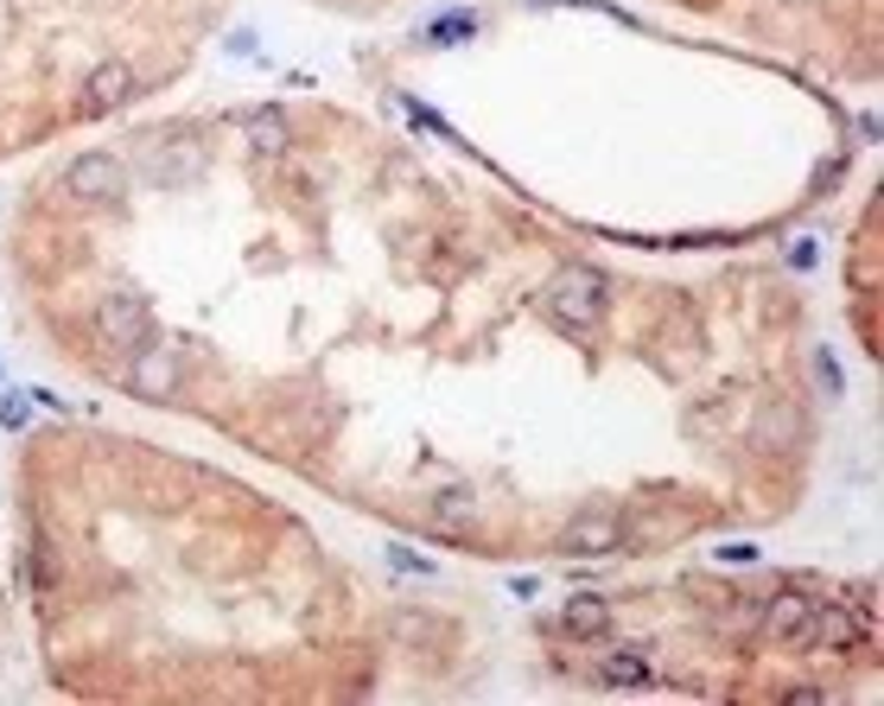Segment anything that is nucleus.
<instances>
[{"instance_id": "15", "label": "nucleus", "mask_w": 884, "mask_h": 706, "mask_svg": "<svg viewBox=\"0 0 884 706\" xmlns=\"http://www.w3.org/2000/svg\"><path fill=\"white\" fill-rule=\"evenodd\" d=\"M26 408L33 395H0V427H26Z\"/></svg>"}, {"instance_id": "11", "label": "nucleus", "mask_w": 884, "mask_h": 706, "mask_svg": "<svg viewBox=\"0 0 884 706\" xmlns=\"http://www.w3.org/2000/svg\"><path fill=\"white\" fill-rule=\"evenodd\" d=\"M611 631V605L605 598H592V593H580V598H566V611H560V636H605Z\"/></svg>"}, {"instance_id": "9", "label": "nucleus", "mask_w": 884, "mask_h": 706, "mask_svg": "<svg viewBox=\"0 0 884 706\" xmlns=\"http://www.w3.org/2000/svg\"><path fill=\"white\" fill-rule=\"evenodd\" d=\"M249 153L255 159H280V153H294V121L280 109H255L249 115Z\"/></svg>"}, {"instance_id": "2", "label": "nucleus", "mask_w": 884, "mask_h": 706, "mask_svg": "<svg viewBox=\"0 0 884 706\" xmlns=\"http://www.w3.org/2000/svg\"><path fill=\"white\" fill-rule=\"evenodd\" d=\"M96 337L109 344L115 357H128V350H141L153 337V299L134 294V287H115V294L96 299Z\"/></svg>"}, {"instance_id": "18", "label": "nucleus", "mask_w": 884, "mask_h": 706, "mask_svg": "<svg viewBox=\"0 0 884 706\" xmlns=\"http://www.w3.org/2000/svg\"><path fill=\"white\" fill-rule=\"evenodd\" d=\"M713 560H726V566H751V560H757V548H744V541H732V548H719Z\"/></svg>"}, {"instance_id": "6", "label": "nucleus", "mask_w": 884, "mask_h": 706, "mask_svg": "<svg viewBox=\"0 0 884 706\" xmlns=\"http://www.w3.org/2000/svg\"><path fill=\"white\" fill-rule=\"evenodd\" d=\"M809 618H814V598L796 593V586H783V593L764 605V643L796 649V643H802V631H809Z\"/></svg>"}, {"instance_id": "10", "label": "nucleus", "mask_w": 884, "mask_h": 706, "mask_svg": "<svg viewBox=\"0 0 884 706\" xmlns=\"http://www.w3.org/2000/svg\"><path fill=\"white\" fill-rule=\"evenodd\" d=\"M852 636H859V624H852V611H834V605H814L809 631H802V643L796 649H847Z\"/></svg>"}, {"instance_id": "17", "label": "nucleus", "mask_w": 884, "mask_h": 706, "mask_svg": "<svg viewBox=\"0 0 884 706\" xmlns=\"http://www.w3.org/2000/svg\"><path fill=\"white\" fill-rule=\"evenodd\" d=\"M389 560H395V566H414V573H433V560L414 554V548H389Z\"/></svg>"}, {"instance_id": "19", "label": "nucleus", "mask_w": 884, "mask_h": 706, "mask_svg": "<svg viewBox=\"0 0 884 706\" xmlns=\"http://www.w3.org/2000/svg\"><path fill=\"white\" fill-rule=\"evenodd\" d=\"M789 267H814V242H796V249H789Z\"/></svg>"}, {"instance_id": "13", "label": "nucleus", "mask_w": 884, "mask_h": 706, "mask_svg": "<svg viewBox=\"0 0 884 706\" xmlns=\"http://www.w3.org/2000/svg\"><path fill=\"white\" fill-rule=\"evenodd\" d=\"M471 503H478V496H471V490L458 483V490L433 496V522H440V528H465V522H471Z\"/></svg>"}, {"instance_id": "1", "label": "nucleus", "mask_w": 884, "mask_h": 706, "mask_svg": "<svg viewBox=\"0 0 884 706\" xmlns=\"http://www.w3.org/2000/svg\"><path fill=\"white\" fill-rule=\"evenodd\" d=\"M541 306H548L553 325H566V332H598V319L611 306V280L598 267H586V261H566V267H553V280L541 287Z\"/></svg>"}, {"instance_id": "8", "label": "nucleus", "mask_w": 884, "mask_h": 706, "mask_svg": "<svg viewBox=\"0 0 884 706\" xmlns=\"http://www.w3.org/2000/svg\"><path fill=\"white\" fill-rule=\"evenodd\" d=\"M204 172V153L191 134H166V159H153V186H191Z\"/></svg>"}, {"instance_id": "4", "label": "nucleus", "mask_w": 884, "mask_h": 706, "mask_svg": "<svg viewBox=\"0 0 884 706\" xmlns=\"http://www.w3.org/2000/svg\"><path fill=\"white\" fill-rule=\"evenodd\" d=\"M64 198H76V204H121L128 198L121 153H76L64 166Z\"/></svg>"}, {"instance_id": "3", "label": "nucleus", "mask_w": 884, "mask_h": 706, "mask_svg": "<svg viewBox=\"0 0 884 706\" xmlns=\"http://www.w3.org/2000/svg\"><path fill=\"white\" fill-rule=\"evenodd\" d=\"M121 382H128L134 402H172L179 382H184V363H179V350H166V344H153L147 337L141 350L121 357Z\"/></svg>"}, {"instance_id": "14", "label": "nucleus", "mask_w": 884, "mask_h": 706, "mask_svg": "<svg viewBox=\"0 0 884 706\" xmlns=\"http://www.w3.org/2000/svg\"><path fill=\"white\" fill-rule=\"evenodd\" d=\"M471 33H478L471 13H445V20H433V38H440V45H458V38H471Z\"/></svg>"}, {"instance_id": "7", "label": "nucleus", "mask_w": 884, "mask_h": 706, "mask_svg": "<svg viewBox=\"0 0 884 706\" xmlns=\"http://www.w3.org/2000/svg\"><path fill=\"white\" fill-rule=\"evenodd\" d=\"M128 96H134V64H128V58H103L96 71L83 76V109H89V115L121 109Z\"/></svg>"}, {"instance_id": "5", "label": "nucleus", "mask_w": 884, "mask_h": 706, "mask_svg": "<svg viewBox=\"0 0 884 706\" xmlns=\"http://www.w3.org/2000/svg\"><path fill=\"white\" fill-rule=\"evenodd\" d=\"M618 548H624V516H618V510H580V516L560 528V554L611 560Z\"/></svg>"}, {"instance_id": "16", "label": "nucleus", "mask_w": 884, "mask_h": 706, "mask_svg": "<svg viewBox=\"0 0 884 706\" xmlns=\"http://www.w3.org/2000/svg\"><path fill=\"white\" fill-rule=\"evenodd\" d=\"M814 375H821V395L840 402V370H834V357H814Z\"/></svg>"}, {"instance_id": "12", "label": "nucleus", "mask_w": 884, "mask_h": 706, "mask_svg": "<svg viewBox=\"0 0 884 706\" xmlns=\"http://www.w3.org/2000/svg\"><path fill=\"white\" fill-rule=\"evenodd\" d=\"M598 681H605V687H649V662H643L636 649H611V656L598 662Z\"/></svg>"}]
</instances>
